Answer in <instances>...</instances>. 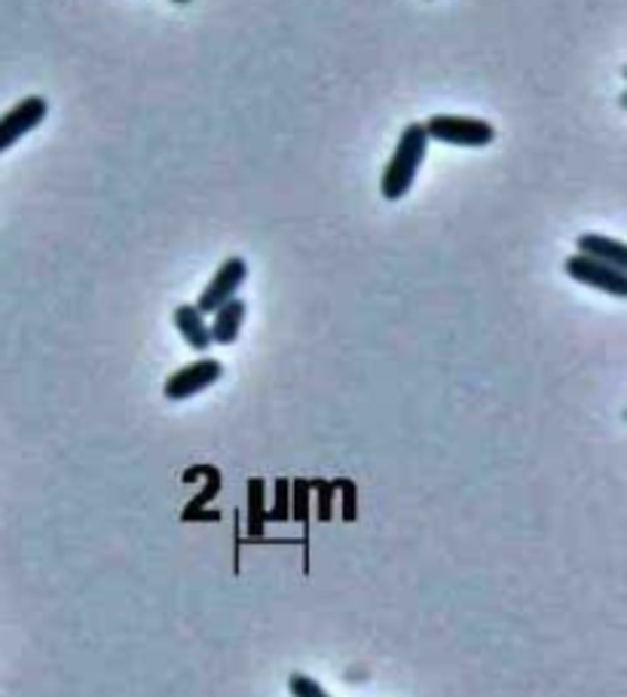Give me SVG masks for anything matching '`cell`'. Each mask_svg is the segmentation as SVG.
Instances as JSON below:
<instances>
[{
    "instance_id": "obj_1",
    "label": "cell",
    "mask_w": 627,
    "mask_h": 697,
    "mask_svg": "<svg viewBox=\"0 0 627 697\" xmlns=\"http://www.w3.org/2000/svg\"><path fill=\"white\" fill-rule=\"evenodd\" d=\"M425 153H429V135H425L423 123H410L401 132L398 139V147L392 153V160L386 165L383 181H380V191H383V199L395 203L401 196H408L413 181H417V172L423 165Z\"/></svg>"
},
{
    "instance_id": "obj_2",
    "label": "cell",
    "mask_w": 627,
    "mask_h": 697,
    "mask_svg": "<svg viewBox=\"0 0 627 697\" xmlns=\"http://www.w3.org/2000/svg\"><path fill=\"white\" fill-rule=\"evenodd\" d=\"M429 141L441 144H456V147H486L496 139V129L486 120L477 116H456V114H435L423 123Z\"/></svg>"
},
{
    "instance_id": "obj_3",
    "label": "cell",
    "mask_w": 627,
    "mask_h": 697,
    "mask_svg": "<svg viewBox=\"0 0 627 697\" xmlns=\"http://www.w3.org/2000/svg\"><path fill=\"white\" fill-rule=\"evenodd\" d=\"M564 269L569 279L582 281V285H590V288L613 294V297H627L625 269L609 267V264H603L597 257H588V254L576 252L573 257H566Z\"/></svg>"
},
{
    "instance_id": "obj_4",
    "label": "cell",
    "mask_w": 627,
    "mask_h": 697,
    "mask_svg": "<svg viewBox=\"0 0 627 697\" xmlns=\"http://www.w3.org/2000/svg\"><path fill=\"white\" fill-rule=\"evenodd\" d=\"M220 377H224V365H220L218 358H196L187 368L175 370L168 377L163 392H166L168 401H187L193 394L205 392L208 386H215Z\"/></svg>"
},
{
    "instance_id": "obj_5",
    "label": "cell",
    "mask_w": 627,
    "mask_h": 697,
    "mask_svg": "<svg viewBox=\"0 0 627 697\" xmlns=\"http://www.w3.org/2000/svg\"><path fill=\"white\" fill-rule=\"evenodd\" d=\"M47 114H50V104L43 95H28L16 107H10L7 114L0 116V153H7L16 141H22L28 132H34L47 120Z\"/></svg>"
},
{
    "instance_id": "obj_6",
    "label": "cell",
    "mask_w": 627,
    "mask_h": 697,
    "mask_svg": "<svg viewBox=\"0 0 627 697\" xmlns=\"http://www.w3.org/2000/svg\"><path fill=\"white\" fill-rule=\"evenodd\" d=\"M245 279H248V264H245L243 257H227L218 267V273L212 276V281L205 285V291L199 294L196 309L203 316H212L220 304H227V300L236 297V291L243 288Z\"/></svg>"
},
{
    "instance_id": "obj_7",
    "label": "cell",
    "mask_w": 627,
    "mask_h": 697,
    "mask_svg": "<svg viewBox=\"0 0 627 697\" xmlns=\"http://www.w3.org/2000/svg\"><path fill=\"white\" fill-rule=\"evenodd\" d=\"M245 312H248V306L245 300L239 297H233L227 304H220L215 312H212V342H220V346H230V342L239 340V334H243V325H245Z\"/></svg>"
},
{
    "instance_id": "obj_8",
    "label": "cell",
    "mask_w": 627,
    "mask_h": 697,
    "mask_svg": "<svg viewBox=\"0 0 627 697\" xmlns=\"http://www.w3.org/2000/svg\"><path fill=\"white\" fill-rule=\"evenodd\" d=\"M175 328H178V334L193 352H208L212 349V334H208L205 316L196 309V304H181L175 309Z\"/></svg>"
},
{
    "instance_id": "obj_9",
    "label": "cell",
    "mask_w": 627,
    "mask_h": 697,
    "mask_svg": "<svg viewBox=\"0 0 627 697\" xmlns=\"http://www.w3.org/2000/svg\"><path fill=\"white\" fill-rule=\"evenodd\" d=\"M578 252L588 254V257H597L603 264H609L615 269H627V248L625 242L609 239V236H597V233H585L578 236Z\"/></svg>"
},
{
    "instance_id": "obj_10",
    "label": "cell",
    "mask_w": 627,
    "mask_h": 697,
    "mask_svg": "<svg viewBox=\"0 0 627 697\" xmlns=\"http://www.w3.org/2000/svg\"><path fill=\"white\" fill-rule=\"evenodd\" d=\"M267 523V505H264V483L251 478L248 481V539H260Z\"/></svg>"
},
{
    "instance_id": "obj_11",
    "label": "cell",
    "mask_w": 627,
    "mask_h": 697,
    "mask_svg": "<svg viewBox=\"0 0 627 697\" xmlns=\"http://www.w3.org/2000/svg\"><path fill=\"white\" fill-rule=\"evenodd\" d=\"M291 517V483L276 481V505L267 511V520H288Z\"/></svg>"
},
{
    "instance_id": "obj_12",
    "label": "cell",
    "mask_w": 627,
    "mask_h": 697,
    "mask_svg": "<svg viewBox=\"0 0 627 697\" xmlns=\"http://www.w3.org/2000/svg\"><path fill=\"white\" fill-rule=\"evenodd\" d=\"M291 511H295V514H291V517L295 520H300V523H307V517H309V483L307 481H297V483H291Z\"/></svg>"
},
{
    "instance_id": "obj_13",
    "label": "cell",
    "mask_w": 627,
    "mask_h": 697,
    "mask_svg": "<svg viewBox=\"0 0 627 697\" xmlns=\"http://www.w3.org/2000/svg\"><path fill=\"white\" fill-rule=\"evenodd\" d=\"M288 691L297 697H325V688H321L316 679L304 676V673H295V676L288 679Z\"/></svg>"
},
{
    "instance_id": "obj_14",
    "label": "cell",
    "mask_w": 627,
    "mask_h": 697,
    "mask_svg": "<svg viewBox=\"0 0 627 697\" xmlns=\"http://www.w3.org/2000/svg\"><path fill=\"white\" fill-rule=\"evenodd\" d=\"M316 490H319V520H331L333 486L331 483H316Z\"/></svg>"
},
{
    "instance_id": "obj_15",
    "label": "cell",
    "mask_w": 627,
    "mask_h": 697,
    "mask_svg": "<svg viewBox=\"0 0 627 697\" xmlns=\"http://www.w3.org/2000/svg\"><path fill=\"white\" fill-rule=\"evenodd\" d=\"M340 490H343V517L346 520H356V486L349 481L337 483Z\"/></svg>"
},
{
    "instance_id": "obj_16",
    "label": "cell",
    "mask_w": 627,
    "mask_h": 697,
    "mask_svg": "<svg viewBox=\"0 0 627 697\" xmlns=\"http://www.w3.org/2000/svg\"><path fill=\"white\" fill-rule=\"evenodd\" d=\"M172 3H191V0H172Z\"/></svg>"
}]
</instances>
